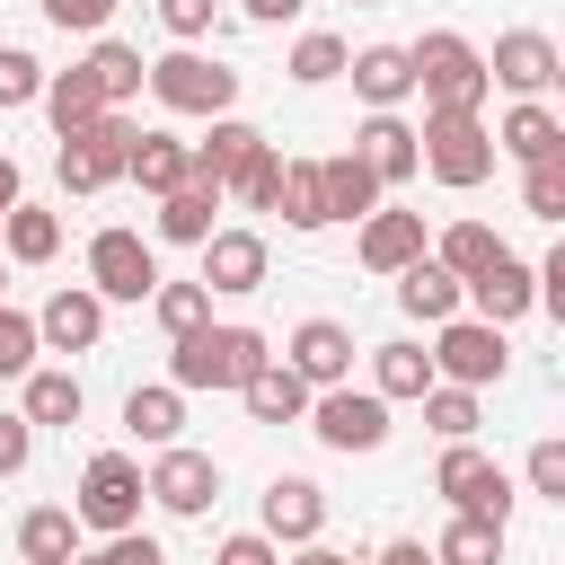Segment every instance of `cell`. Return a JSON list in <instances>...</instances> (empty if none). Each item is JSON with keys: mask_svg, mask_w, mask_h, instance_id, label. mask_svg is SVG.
Masks as SVG:
<instances>
[{"mask_svg": "<svg viewBox=\"0 0 565 565\" xmlns=\"http://www.w3.org/2000/svg\"><path fill=\"white\" fill-rule=\"evenodd\" d=\"M274 362V344L256 327H194V335H168V380L194 397V388H247L256 371Z\"/></svg>", "mask_w": 565, "mask_h": 565, "instance_id": "obj_1", "label": "cell"}, {"mask_svg": "<svg viewBox=\"0 0 565 565\" xmlns=\"http://www.w3.org/2000/svg\"><path fill=\"white\" fill-rule=\"evenodd\" d=\"M415 53V88H424V115H477L486 106V53L468 44V35H450V26H433V35H415L406 44Z\"/></svg>", "mask_w": 565, "mask_h": 565, "instance_id": "obj_2", "label": "cell"}, {"mask_svg": "<svg viewBox=\"0 0 565 565\" xmlns=\"http://www.w3.org/2000/svg\"><path fill=\"white\" fill-rule=\"evenodd\" d=\"M141 503H150V468H141L132 450H97V459L79 468V494H71L79 530L124 539V530H141Z\"/></svg>", "mask_w": 565, "mask_h": 565, "instance_id": "obj_3", "label": "cell"}, {"mask_svg": "<svg viewBox=\"0 0 565 565\" xmlns=\"http://www.w3.org/2000/svg\"><path fill=\"white\" fill-rule=\"evenodd\" d=\"M494 124L486 115H424V177L433 185H450V194H468V185H486L494 177Z\"/></svg>", "mask_w": 565, "mask_h": 565, "instance_id": "obj_4", "label": "cell"}, {"mask_svg": "<svg viewBox=\"0 0 565 565\" xmlns=\"http://www.w3.org/2000/svg\"><path fill=\"white\" fill-rule=\"evenodd\" d=\"M150 97L168 106V115H230L238 106V71H221L212 53H194V44H177V53H159L150 62Z\"/></svg>", "mask_w": 565, "mask_h": 565, "instance_id": "obj_5", "label": "cell"}, {"mask_svg": "<svg viewBox=\"0 0 565 565\" xmlns=\"http://www.w3.org/2000/svg\"><path fill=\"white\" fill-rule=\"evenodd\" d=\"M132 141H141V124H132L124 106H106L88 132H71V141H62V159H53V168H62V185H71V194H106V185L132 168Z\"/></svg>", "mask_w": 565, "mask_h": 565, "instance_id": "obj_6", "label": "cell"}, {"mask_svg": "<svg viewBox=\"0 0 565 565\" xmlns=\"http://www.w3.org/2000/svg\"><path fill=\"white\" fill-rule=\"evenodd\" d=\"M433 494H450V512L512 521V468L486 459L477 441H441V459H433Z\"/></svg>", "mask_w": 565, "mask_h": 565, "instance_id": "obj_7", "label": "cell"}, {"mask_svg": "<svg viewBox=\"0 0 565 565\" xmlns=\"http://www.w3.org/2000/svg\"><path fill=\"white\" fill-rule=\"evenodd\" d=\"M309 433H318L327 450H344V459H353V450H380V441H388V397H380V388H353V380H344V388H318V397H309Z\"/></svg>", "mask_w": 565, "mask_h": 565, "instance_id": "obj_8", "label": "cell"}, {"mask_svg": "<svg viewBox=\"0 0 565 565\" xmlns=\"http://www.w3.org/2000/svg\"><path fill=\"white\" fill-rule=\"evenodd\" d=\"M150 503H159V512H177V521H203V512L221 503V459H212V450L168 441V450L150 459Z\"/></svg>", "mask_w": 565, "mask_h": 565, "instance_id": "obj_9", "label": "cell"}, {"mask_svg": "<svg viewBox=\"0 0 565 565\" xmlns=\"http://www.w3.org/2000/svg\"><path fill=\"white\" fill-rule=\"evenodd\" d=\"M88 282H97L106 300H150V291H159L150 238H141V230H97V238H88Z\"/></svg>", "mask_w": 565, "mask_h": 565, "instance_id": "obj_10", "label": "cell"}, {"mask_svg": "<svg viewBox=\"0 0 565 565\" xmlns=\"http://www.w3.org/2000/svg\"><path fill=\"white\" fill-rule=\"evenodd\" d=\"M503 327H486V318H441V344H433V371L441 380H459V388H486V380H503Z\"/></svg>", "mask_w": 565, "mask_h": 565, "instance_id": "obj_11", "label": "cell"}, {"mask_svg": "<svg viewBox=\"0 0 565 565\" xmlns=\"http://www.w3.org/2000/svg\"><path fill=\"white\" fill-rule=\"evenodd\" d=\"M35 335H44V353H88V344L106 335V291H97V282H62V291L35 309Z\"/></svg>", "mask_w": 565, "mask_h": 565, "instance_id": "obj_12", "label": "cell"}, {"mask_svg": "<svg viewBox=\"0 0 565 565\" xmlns=\"http://www.w3.org/2000/svg\"><path fill=\"white\" fill-rule=\"evenodd\" d=\"M256 530H265L274 547H309V539L327 530V494H318V477H274L265 503H256Z\"/></svg>", "mask_w": 565, "mask_h": 565, "instance_id": "obj_13", "label": "cell"}, {"mask_svg": "<svg viewBox=\"0 0 565 565\" xmlns=\"http://www.w3.org/2000/svg\"><path fill=\"white\" fill-rule=\"evenodd\" d=\"M486 79H494V88H512V97H547V88H556V44H547L539 26H512V35H494Z\"/></svg>", "mask_w": 565, "mask_h": 565, "instance_id": "obj_14", "label": "cell"}, {"mask_svg": "<svg viewBox=\"0 0 565 565\" xmlns=\"http://www.w3.org/2000/svg\"><path fill=\"white\" fill-rule=\"evenodd\" d=\"M265 238L256 230H212L203 238V282H212V300H247V291H265Z\"/></svg>", "mask_w": 565, "mask_h": 565, "instance_id": "obj_15", "label": "cell"}, {"mask_svg": "<svg viewBox=\"0 0 565 565\" xmlns=\"http://www.w3.org/2000/svg\"><path fill=\"white\" fill-rule=\"evenodd\" d=\"M468 309H477L486 327H512V318H530V309H539V265H521V256L503 247L486 274H468Z\"/></svg>", "mask_w": 565, "mask_h": 565, "instance_id": "obj_16", "label": "cell"}, {"mask_svg": "<svg viewBox=\"0 0 565 565\" xmlns=\"http://www.w3.org/2000/svg\"><path fill=\"white\" fill-rule=\"evenodd\" d=\"M282 362H291L309 388H344V380H353V327H335V318H300L291 344H282Z\"/></svg>", "mask_w": 565, "mask_h": 565, "instance_id": "obj_17", "label": "cell"}, {"mask_svg": "<svg viewBox=\"0 0 565 565\" xmlns=\"http://www.w3.org/2000/svg\"><path fill=\"white\" fill-rule=\"evenodd\" d=\"M353 256H362V274H406V265L424 256V212H397V203L362 212V238H353Z\"/></svg>", "mask_w": 565, "mask_h": 565, "instance_id": "obj_18", "label": "cell"}, {"mask_svg": "<svg viewBox=\"0 0 565 565\" xmlns=\"http://www.w3.org/2000/svg\"><path fill=\"white\" fill-rule=\"evenodd\" d=\"M344 79H353V97H362L371 115H388V106L415 97V53H406V44H362V53L344 62Z\"/></svg>", "mask_w": 565, "mask_h": 565, "instance_id": "obj_19", "label": "cell"}, {"mask_svg": "<svg viewBox=\"0 0 565 565\" xmlns=\"http://www.w3.org/2000/svg\"><path fill=\"white\" fill-rule=\"evenodd\" d=\"M353 150L371 159V177H380V185H406V177L424 168V132H415L397 106H388V115H371V124L353 132Z\"/></svg>", "mask_w": 565, "mask_h": 565, "instance_id": "obj_20", "label": "cell"}, {"mask_svg": "<svg viewBox=\"0 0 565 565\" xmlns=\"http://www.w3.org/2000/svg\"><path fill=\"white\" fill-rule=\"evenodd\" d=\"M388 282H397V309H406V318H424V327L459 318V300H468V282H459V274H450V265H441L433 247H424V256H415L406 274H388Z\"/></svg>", "mask_w": 565, "mask_h": 565, "instance_id": "obj_21", "label": "cell"}, {"mask_svg": "<svg viewBox=\"0 0 565 565\" xmlns=\"http://www.w3.org/2000/svg\"><path fill=\"white\" fill-rule=\"evenodd\" d=\"M318 185H327V221H362V212H380V194H388L362 150H327V159H318Z\"/></svg>", "mask_w": 565, "mask_h": 565, "instance_id": "obj_22", "label": "cell"}, {"mask_svg": "<svg viewBox=\"0 0 565 565\" xmlns=\"http://www.w3.org/2000/svg\"><path fill=\"white\" fill-rule=\"evenodd\" d=\"M556 141H565V115H556L547 97H512V115L494 124V150H503V159H521V168H530V159H547Z\"/></svg>", "mask_w": 565, "mask_h": 565, "instance_id": "obj_23", "label": "cell"}, {"mask_svg": "<svg viewBox=\"0 0 565 565\" xmlns=\"http://www.w3.org/2000/svg\"><path fill=\"white\" fill-rule=\"evenodd\" d=\"M256 150H265V132H256V124H238V115H212V132L194 141V177L230 194V177H238V168H247Z\"/></svg>", "mask_w": 565, "mask_h": 565, "instance_id": "obj_24", "label": "cell"}, {"mask_svg": "<svg viewBox=\"0 0 565 565\" xmlns=\"http://www.w3.org/2000/svg\"><path fill=\"white\" fill-rule=\"evenodd\" d=\"M44 115H53V132H62V141H71V132H88V124L106 115V88H97V71H88V62L53 71V79H44Z\"/></svg>", "mask_w": 565, "mask_h": 565, "instance_id": "obj_25", "label": "cell"}, {"mask_svg": "<svg viewBox=\"0 0 565 565\" xmlns=\"http://www.w3.org/2000/svg\"><path fill=\"white\" fill-rule=\"evenodd\" d=\"M238 397H247V415H256V424H300L318 388H309V380H300V371H291V362L274 353V362H265V371H256V380H247Z\"/></svg>", "mask_w": 565, "mask_h": 565, "instance_id": "obj_26", "label": "cell"}, {"mask_svg": "<svg viewBox=\"0 0 565 565\" xmlns=\"http://www.w3.org/2000/svg\"><path fill=\"white\" fill-rule=\"evenodd\" d=\"M124 433H132V441H150V450H168V441L185 433V388H177V380L132 388V397H124Z\"/></svg>", "mask_w": 565, "mask_h": 565, "instance_id": "obj_27", "label": "cell"}, {"mask_svg": "<svg viewBox=\"0 0 565 565\" xmlns=\"http://www.w3.org/2000/svg\"><path fill=\"white\" fill-rule=\"evenodd\" d=\"M141 194H177L185 177H194V141H177V132H141L132 141V168H124Z\"/></svg>", "mask_w": 565, "mask_h": 565, "instance_id": "obj_28", "label": "cell"}, {"mask_svg": "<svg viewBox=\"0 0 565 565\" xmlns=\"http://www.w3.org/2000/svg\"><path fill=\"white\" fill-rule=\"evenodd\" d=\"M441 371H433V353L424 344H406V335H388V344H371V388L397 406V397H424Z\"/></svg>", "mask_w": 565, "mask_h": 565, "instance_id": "obj_29", "label": "cell"}, {"mask_svg": "<svg viewBox=\"0 0 565 565\" xmlns=\"http://www.w3.org/2000/svg\"><path fill=\"white\" fill-rule=\"evenodd\" d=\"M18 556H26V565H71V556H79V512H71V503H35V512L18 521Z\"/></svg>", "mask_w": 565, "mask_h": 565, "instance_id": "obj_30", "label": "cell"}, {"mask_svg": "<svg viewBox=\"0 0 565 565\" xmlns=\"http://www.w3.org/2000/svg\"><path fill=\"white\" fill-rule=\"evenodd\" d=\"M212 212H221V185L185 177L177 194H159V238H177V247H203V238H212Z\"/></svg>", "mask_w": 565, "mask_h": 565, "instance_id": "obj_31", "label": "cell"}, {"mask_svg": "<svg viewBox=\"0 0 565 565\" xmlns=\"http://www.w3.org/2000/svg\"><path fill=\"white\" fill-rule=\"evenodd\" d=\"M0 256H9V265H53V256H62V212L18 203V212L0 221Z\"/></svg>", "mask_w": 565, "mask_h": 565, "instance_id": "obj_32", "label": "cell"}, {"mask_svg": "<svg viewBox=\"0 0 565 565\" xmlns=\"http://www.w3.org/2000/svg\"><path fill=\"white\" fill-rule=\"evenodd\" d=\"M18 388H26V406H18L26 424H62V433H71V424H79V406H88L79 371H44V362H35V371H26Z\"/></svg>", "mask_w": 565, "mask_h": 565, "instance_id": "obj_33", "label": "cell"}, {"mask_svg": "<svg viewBox=\"0 0 565 565\" xmlns=\"http://www.w3.org/2000/svg\"><path fill=\"white\" fill-rule=\"evenodd\" d=\"M88 71H97L106 106H132V97L150 88V62H141V44H115V35H97V44H88Z\"/></svg>", "mask_w": 565, "mask_h": 565, "instance_id": "obj_34", "label": "cell"}, {"mask_svg": "<svg viewBox=\"0 0 565 565\" xmlns=\"http://www.w3.org/2000/svg\"><path fill=\"white\" fill-rule=\"evenodd\" d=\"M433 565H503V521L450 512V530L433 539Z\"/></svg>", "mask_w": 565, "mask_h": 565, "instance_id": "obj_35", "label": "cell"}, {"mask_svg": "<svg viewBox=\"0 0 565 565\" xmlns=\"http://www.w3.org/2000/svg\"><path fill=\"white\" fill-rule=\"evenodd\" d=\"M274 212H282L291 230H327V185H318V159H282V194H274Z\"/></svg>", "mask_w": 565, "mask_h": 565, "instance_id": "obj_36", "label": "cell"}, {"mask_svg": "<svg viewBox=\"0 0 565 565\" xmlns=\"http://www.w3.org/2000/svg\"><path fill=\"white\" fill-rule=\"evenodd\" d=\"M415 406H424V424H433L441 441H477V424H486V415H477V388H459V380H433Z\"/></svg>", "mask_w": 565, "mask_h": 565, "instance_id": "obj_37", "label": "cell"}, {"mask_svg": "<svg viewBox=\"0 0 565 565\" xmlns=\"http://www.w3.org/2000/svg\"><path fill=\"white\" fill-rule=\"evenodd\" d=\"M433 256H441V265H450V274H459V282H468V274H486V265H494V256H503V238H494V221H450V230H441V247H433Z\"/></svg>", "mask_w": 565, "mask_h": 565, "instance_id": "obj_38", "label": "cell"}, {"mask_svg": "<svg viewBox=\"0 0 565 565\" xmlns=\"http://www.w3.org/2000/svg\"><path fill=\"white\" fill-rule=\"evenodd\" d=\"M344 62H353V44L318 26V35H300V44H291V62H282V71H291L300 88H327V79H344Z\"/></svg>", "mask_w": 565, "mask_h": 565, "instance_id": "obj_39", "label": "cell"}, {"mask_svg": "<svg viewBox=\"0 0 565 565\" xmlns=\"http://www.w3.org/2000/svg\"><path fill=\"white\" fill-rule=\"evenodd\" d=\"M150 318H159L168 335H194V327L212 318V282H203V274H194V282H159V291H150Z\"/></svg>", "mask_w": 565, "mask_h": 565, "instance_id": "obj_40", "label": "cell"}, {"mask_svg": "<svg viewBox=\"0 0 565 565\" xmlns=\"http://www.w3.org/2000/svg\"><path fill=\"white\" fill-rule=\"evenodd\" d=\"M521 212H530V221H565V141L521 168Z\"/></svg>", "mask_w": 565, "mask_h": 565, "instance_id": "obj_41", "label": "cell"}, {"mask_svg": "<svg viewBox=\"0 0 565 565\" xmlns=\"http://www.w3.org/2000/svg\"><path fill=\"white\" fill-rule=\"evenodd\" d=\"M35 353H44V335H35V318L0 300V380H26V371H35Z\"/></svg>", "mask_w": 565, "mask_h": 565, "instance_id": "obj_42", "label": "cell"}, {"mask_svg": "<svg viewBox=\"0 0 565 565\" xmlns=\"http://www.w3.org/2000/svg\"><path fill=\"white\" fill-rule=\"evenodd\" d=\"M230 194H238L247 212H274V194H282V150L265 141V150H256V159H247V168L230 177Z\"/></svg>", "mask_w": 565, "mask_h": 565, "instance_id": "obj_43", "label": "cell"}, {"mask_svg": "<svg viewBox=\"0 0 565 565\" xmlns=\"http://www.w3.org/2000/svg\"><path fill=\"white\" fill-rule=\"evenodd\" d=\"M44 79H53V71H44L35 53L0 44V106H35V97H44Z\"/></svg>", "mask_w": 565, "mask_h": 565, "instance_id": "obj_44", "label": "cell"}, {"mask_svg": "<svg viewBox=\"0 0 565 565\" xmlns=\"http://www.w3.org/2000/svg\"><path fill=\"white\" fill-rule=\"evenodd\" d=\"M521 477H530V494H547V503H565V433H547V441H530V459H521Z\"/></svg>", "mask_w": 565, "mask_h": 565, "instance_id": "obj_45", "label": "cell"}, {"mask_svg": "<svg viewBox=\"0 0 565 565\" xmlns=\"http://www.w3.org/2000/svg\"><path fill=\"white\" fill-rule=\"evenodd\" d=\"M159 26H168L177 44H203V35L221 26V0H159Z\"/></svg>", "mask_w": 565, "mask_h": 565, "instance_id": "obj_46", "label": "cell"}, {"mask_svg": "<svg viewBox=\"0 0 565 565\" xmlns=\"http://www.w3.org/2000/svg\"><path fill=\"white\" fill-rule=\"evenodd\" d=\"M62 35H106V18H115V0H35Z\"/></svg>", "mask_w": 565, "mask_h": 565, "instance_id": "obj_47", "label": "cell"}, {"mask_svg": "<svg viewBox=\"0 0 565 565\" xmlns=\"http://www.w3.org/2000/svg\"><path fill=\"white\" fill-rule=\"evenodd\" d=\"M71 565H168V556H159L150 530H124V539H106V547H88V556H71Z\"/></svg>", "mask_w": 565, "mask_h": 565, "instance_id": "obj_48", "label": "cell"}, {"mask_svg": "<svg viewBox=\"0 0 565 565\" xmlns=\"http://www.w3.org/2000/svg\"><path fill=\"white\" fill-rule=\"evenodd\" d=\"M26 459H35V424L26 415H0V477H18Z\"/></svg>", "mask_w": 565, "mask_h": 565, "instance_id": "obj_49", "label": "cell"}, {"mask_svg": "<svg viewBox=\"0 0 565 565\" xmlns=\"http://www.w3.org/2000/svg\"><path fill=\"white\" fill-rule=\"evenodd\" d=\"M212 565H282V556H274V539H265V530H238V539H221V547H212Z\"/></svg>", "mask_w": 565, "mask_h": 565, "instance_id": "obj_50", "label": "cell"}, {"mask_svg": "<svg viewBox=\"0 0 565 565\" xmlns=\"http://www.w3.org/2000/svg\"><path fill=\"white\" fill-rule=\"evenodd\" d=\"M539 309L565 327V238H556V247H547V265H539Z\"/></svg>", "mask_w": 565, "mask_h": 565, "instance_id": "obj_51", "label": "cell"}, {"mask_svg": "<svg viewBox=\"0 0 565 565\" xmlns=\"http://www.w3.org/2000/svg\"><path fill=\"white\" fill-rule=\"evenodd\" d=\"M371 565H433V547H424V539H388Z\"/></svg>", "mask_w": 565, "mask_h": 565, "instance_id": "obj_52", "label": "cell"}, {"mask_svg": "<svg viewBox=\"0 0 565 565\" xmlns=\"http://www.w3.org/2000/svg\"><path fill=\"white\" fill-rule=\"evenodd\" d=\"M256 26H282V18H300V0H238Z\"/></svg>", "mask_w": 565, "mask_h": 565, "instance_id": "obj_53", "label": "cell"}, {"mask_svg": "<svg viewBox=\"0 0 565 565\" xmlns=\"http://www.w3.org/2000/svg\"><path fill=\"white\" fill-rule=\"evenodd\" d=\"M18 203H26V194H18V159H9V150H0V221H9V212H18Z\"/></svg>", "mask_w": 565, "mask_h": 565, "instance_id": "obj_54", "label": "cell"}, {"mask_svg": "<svg viewBox=\"0 0 565 565\" xmlns=\"http://www.w3.org/2000/svg\"><path fill=\"white\" fill-rule=\"evenodd\" d=\"M291 565H353V556H335V547H318V539H309V547H300Z\"/></svg>", "mask_w": 565, "mask_h": 565, "instance_id": "obj_55", "label": "cell"}, {"mask_svg": "<svg viewBox=\"0 0 565 565\" xmlns=\"http://www.w3.org/2000/svg\"><path fill=\"white\" fill-rule=\"evenodd\" d=\"M556 97H565V53H556Z\"/></svg>", "mask_w": 565, "mask_h": 565, "instance_id": "obj_56", "label": "cell"}, {"mask_svg": "<svg viewBox=\"0 0 565 565\" xmlns=\"http://www.w3.org/2000/svg\"><path fill=\"white\" fill-rule=\"evenodd\" d=\"M0 291H9V256H0Z\"/></svg>", "mask_w": 565, "mask_h": 565, "instance_id": "obj_57", "label": "cell"}, {"mask_svg": "<svg viewBox=\"0 0 565 565\" xmlns=\"http://www.w3.org/2000/svg\"><path fill=\"white\" fill-rule=\"evenodd\" d=\"M353 9H380V0H353Z\"/></svg>", "mask_w": 565, "mask_h": 565, "instance_id": "obj_58", "label": "cell"}]
</instances>
